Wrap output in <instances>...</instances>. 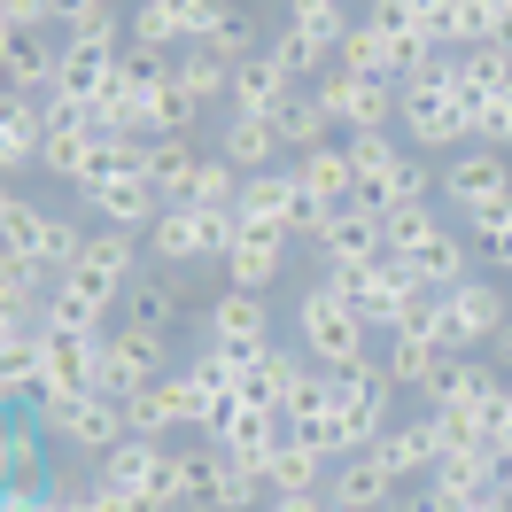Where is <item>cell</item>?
<instances>
[{"instance_id": "1", "label": "cell", "mask_w": 512, "mask_h": 512, "mask_svg": "<svg viewBox=\"0 0 512 512\" xmlns=\"http://www.w3.org/2000/svg\"><path fill=\"white\" fill-rule=\"evenodd\" d=\"M373 319L365 311H350L342 295L326 288H303V303H295V350L311 357L319 373H350V365H373Z\"/></svg>"}, {"instance_id": "2", "label": "cell", "mask_w": 512, "mask_h": 512, "mask_svg": "<svg viewBox=\"0 0 512 512\" xmlns=\"http://www.w3.org/2000/svg\"><path fill=\"white\" fill-rule=\"evenodd\" d=\"M512 326V303H505V288L497 280H458L450 295H427V311H419V334H435L450 357H481L497 334Z\"/></svg>"}, {"instance_id": "3", "label": "cell", "mask_w": 512, "mask_h": 512, "mask_svg": "<svg viewBox=\"0 0 512 512\" xmlns=\"http://www.w3.org/2000/svg\"><path fill=\"white\" fill-rule=\"evenodd\" d=\"M396 132L412 140L419 156H427V148H435V156H458V148H474V109H466V94H458V78H450V55L427 70V78H412V86H404Z\"/></svg>"}, {"instance_id": "4", "label": "cell", "mask_w": 512, "mask_h": 512, "mask_svg": "<svg viewBox=\"0 0 512 512\" xmlns=\"http://www.w3.org/2000/svg\"><path fill=\"white\" fill-rule=\"evenodd\" d=\"M326 427H334L342 458H350V450H373L388 427H396V388H388L381 365H350V373H326Z\"/></svg>"}, {"instance_id": "5", "label": "cell", "mask_w": 512, "mask_h": 512, "mask_svg": "<svg viewBox=\"0 0 512 512\" xmlns=\"http://www.w3.org/2000/svg\"><path fill=\"white\" fill-rule=\"evenodd\" d=\"M241 241V218L233 210H194V202H171L156 225H148V256L163 272H202V264H225Z\"/></svg>"}, {"instance_id": "6", "label": "cell", "mask_w": 512, "mask_h": 512, "mask_svg": "<svg viewBox=\"0 0 512 512\" xmlns=\"http://www.w3.org/2000/svg\"><path fill=\"white\" fill-rule=\"evenodd\" d=\"M32 419H39V435H47V443L78 450L86 466H94V458H109V450L132 435L125 396H109V388H94V396H47Z\"/></svg>"}, {"instance_id": "7", "label": "cell", "mask_w": 512, "mask_h": 512, "mask_svg": "<svg viewBox=\"0 0 512 512\" xmlns=\"http://www.w3.org/2000/svg\"><path fill=\"white\" fill-rule=\"evenodd\" d=\"M233 218H241V233H280V241H311L326 225V210L303 194V179H295V163H280V171H256V179H241V202H233Z\"/></svg>"}, {"instance_id": "8", "label": "cell", "mask_w": 512, "mask_h": 512, "mask_svg": "<svg viewBox=\"0 0 512 512\" xmlns=\"http://www.w3.org/2000/svg\"><path fill=\"white\" fill-rule=\"evenodd\" d=\"M435 194H443V210H458V225L481 218V210H505L512 202V156L505 148H458V156H443V171H435Z\"/></svg>"}, {"instance_id": "9", "label": "cell", "mask_w": 512, "mask_h": 512, "mask_svg": "<svg viewBox=\"0 0 512 512\" xmlns=\"http://www.w3.org/2000/svg\"><path fill=\"white\" fill-rule=\"evenodd\" d=\"M319 109L334 117V132H396V109H404V86L396 78H350V70H326L319 86Z\"/></svg>"}, {"instance_id": "10", "label": "cell", "mask_w": 512, "mask_h": 512, "mask_svg": "<svg viewBox=\"0 0 512 512\" xmlns=\"http://www.w3.org/2000/svg\"><path fill=\"white\" fill-rule=\"evenodd\" d=\"M365 24H373V39H381L388 78H396V86H412V78H427V70L443 63V47H435V32H427L419 0H373Z\"/></svg>"}, {"instance_id": "11", "label": "cell", "mask_w": 512, "mask_h": 512, "mask_svg": "<svg viewBox=\"0 0 512 512\" xmlns=\"http://www.w3.org/2000/svg\"><path fill=\"white\" fill-rule=\"evenodd\" d=\"M202 334H210V350H218V357H233V365L249 373L256 357L272 350V334H280V326H272V303H264V295H249V288H225L218 303H210Z\"/></svg>"}, {"instance_id": "12", "label": "cell", "mask_w": 512, "mask_h": 512, "mask_svg": "<svg viewBox=\"0 0 512 512\" xmlns=\"http://www.w3.org/2000/svg\"><path fill=\"white\" fill-rule=\"evenodd\" d=\"M163 373H179L171 365V334H140V326H109L101 334V388L109 396H140Z\"/></svg>"}, {"instance_id": "13", "label": "cell", "mask_w": 512, "mask_h": 512, "mask_svg": "<svg viewBox=\"0 0 512 512\" xmlns=\"http://www.w3.org/2000/svg\"><path fill=\"white\" fill-rule=\"evenodd\" d=\"M117 303H125V288H109V280H94V272H63V280H47L39 326H55V334H109Z\"/></svg>"}, {"instance_id": "14", "label": "cell", "mask_w": 512, "mask_h": 512, "mask_svg": "<svg viewBox=\"0 0 512 512\" xmlns=\"http://www.w3.org/2000/svg\"><path fill=\"white\" fill-rule=\"evenodd\" d=\"M194 412H202V388H194V373H187V365H179V373H163L156 388L125 396L132 435H148V443H171L179 427H194Z\"/></svg>"}, {"instance_id": "15", "label": "cell", "mask_w": 512, "mask_h": 512, "mask_svg": "<svg viewBox=\"0 0 512 512\" xmlns=\"http://www.w3.org/2000/svg\"><path fill=\"white\" fill-rule=\"evenodd\" d=\"M326 505L334 512H404V489H396V474H388L373 450H350L326 474Z\"/></svg>"}, {"instance_id": "16", "label": "cell", "mask_w": 512, "mask_h": 512, "mask_svg": "<svg viewBox=\"0 0 512 512\" xmlns=\"http://www.w3.org/2000/svg\"><path fill=\"white\" fill-rule=\"evenodd\" d=\"M396 264H404V272H412L427 295H450L458 280H474V264H481V256H474V233L450 218V225H435V233H427L412 256H396Z\"/></svg>"}, {"instance_id": "17", "label": "cell", "mask_w": 512, "mask_h": 512, "mask_svg": "<svg viewBox=\"0 0 512 512\" xmlns=\"http://www.w3.org/2000/svg\"><path fill=\"white\" fill-rule=\"evenodd\" d=\"M388 373V388L396 396H435V381H443L450 350L435 342V334H419V326H404V334H381V357H373Z\"/></svg>"}, {"instance_id": "18", "label": "cell", "mask_w": 512, "mask_h": 512, "mask_svg": "<svg viewBox=\"0 0 512 512\" xmlns=\"http://www.w3.org/2000/svg\"><path fill=\"white\" fill-rule=\"evenodd\" d=\"M295 94H303V86L288 78V63H280L272 47H256L249 63H233V94H225V117H280Z\"/></svg>"}, {"instance_id": "19", "label": "cell", "mask_w": 512, "mask_h": 512, "mask_svg": "<svg viewBox=\"0 0 512 512\" xmlns=\"http://www.w3.org/2000/svg\"><path fill=\"white\" fill-rule=\"evenodd\" d=\"M78 202L94 210V225H125V233H148L171 210L156 194V179H94V187H78Z\"/></svg>"}, {"instance_id": "20", "label": "cell", "mask_w": 512, "mask_h": 512, "mask_svg": "<svg viewBox=\"0 0 512 512\" xmlns=\"http://www.w3.org/2000/svg\"><path fill=\"white\" fill-rule=\"evenodd\" d=\"M373 458L396 474V489H412V481L427 489V481H435V466H443V443H435V427H427V412H419V419H396L381 443H373Z\"/></svg>"}, {"instance_id": "21", "label": "cell", "mask_w": 512, "mask_h": 512, "mask_svg": "<svg viewBox=\"0 0 512 512\" xmlns=\"http://www.w3.org/2000/svg\"><path fill=\"white\" fill-rule=\"evenodd\" d=\"M55 55H63V32H0V78L8 94H47L55 86Z\"/></svg>"}, {"instance_id": "22", "label": "cell", "mask_w": 512, "mask_h": 512, "mask_svg": "<svg viewBox=\"0 0 512 512\" xmlns=\"http://www.w3.org/2000/svg\"><path fill=\"white\" fill-rule=\"evenodd\" d=\"M505 388H512V381L497 373V365H489V357H450L427 404H458V412H481L489 427H497V404H505Z\"/></svg>"}, {"instance_id": "23", "label": "cell", "mask_w": 512, "mask_h": 512, "mask_svg": "<svg viewBox=\"0 0 512 512\" xmlns=\"http://www.w3.org/2000/svg\"><path fill=\"white\" fill-rule=\"evenodd\" d=\"M311 249L326 256V264H373V256H388V233H381V218L373 210H326V225L311 233Z\"/></svg>"}, {"instance_id": "24", "label": "cell", "mask_w": 512, "mask_h": 512, "mask_svg": "<svg viewBox=\"0 0 512 512\" xmlns=\"http://www.w3.org/2000/svg\"><path fill=\"white\" fill-rule=\"evenodd\" d=\"M163 450H171V443L125 435L109 458H94V481H101V489H125V497H156V489H163ZM156 505H163V497H156Z\"/></svg>"}, {"instance_id": "25", "label": "cell", "mask_w": 512, "mask_h": 512, "mask_svg": "<svg viewBox=\"0 0 512 512\" xmlns=\"http://www.w3.org/2000/svg\"><path fill=\"white\" fill-rule=\"evenodd\" d=\"M280 148H288L280 117H225V125H218V156L233 163L241 179H256V171H280Z\"/></svg>"}, {"instance_id": "26", "label": "cell", "mask_w": 512, "mask_h": 512, "mask_svg": "<svg viewBox=\"0 0 512 512\" xmlns=\"http://www.w3.org/2000/svg\"><path fill=\"white\" fill-rule=\"evenodd\" d=\"M179 311H187V295H179V272H140L125 288V303H117V326H140V334H171L179 326Z\"/></svg>"}, {"instance_id": "27", "label": "cell", "mask_w": 512, "mask_h": 512, "mask_svg": "<svg viewBox=\"0 0 512 512\" xmlns=\"http://www.w3.org/2000/svg\"><path fill=\"white\" fill-rule=\"evenodd\" d=\"M94 388H101V334L47 326V396H94Z\"/></svg>"}, {"instance_id": "28", "label": "cell", "mask_w": 512, "mask_h": 512, "mask_svg": "<svg viewBox=\"0 0 512 512\" xmlns=\"http://www.w3.org/2000/svg\"><path fill=\"white\" fill-rule=\"evenodd\" d=\"M280 443H288V419L272 412V404H249V396H241V412L225 419V435H218L225 458H241V466H256V474H264V458H272Z\"/></svg>"}, {"instance_id": "29", "label": "cell", "mask_w": 512, "mask_h": 512, "mask_svg": "<svg viewBox=\"0 0 512 512\" xmlns=\"http://www.w3.org/2000/svg\"><path fill=\"white\" fill-rule=\"evenodd\" d=\"M450 78H458V94L466 109L489 94H512V39H481V47H458L450 55Z\"/></svg>"}, {"instance_id": "30", "label": "cell", "mask_w": 512, "mask_h": 512, "mask_svg": "<svg viewBox=\"0 0 512 512\" xmlns=\"http://www.w3.org/2000/svg\"><path fill=\"white\" fill-rule=\"evenodd\" d=\"M295 179H303V194H311L319 210H350V202H357V163H350L342 140H334V148H311V156H295Z\"/></svg>"}, {"instance_id": "31", "label": "cell", "mask_w": 512, "mask_h": 512, "mask_svg": "<svg viewBox=\"0 0 512 512\" xmlns=\"http://www.w3.org/2000/svg\"><path fill=\"white\" fill-rule=\"evenodd\" d=\"M288 249L295 241H280V233H241L233 241V256H225L218 272H225V288H249V295H264L280 272H288Z\"/></svg>"}, {"instance_id": "32", "label": "cell", "mask_w": 512, "mask_h": 512, "mask_svg": "<svg viewBox=\"0 0 512 512\" xmlns=\"http://www.w3.org/2000/svg\"><path fill=\"white\" fill-rule=\"evenodd\" d=\"M311 373H319V365H311L303 350H280V342H272V350H264V357L249 365L241 396H249V404H272V412H280V404H288V396H295L303 381H311Z\"/></svg>"}, {"instance_id": "33", "label": "cell", "mask_w": 512, "mask_h": 512, "mask_svg": "<svg viewBox=\"0 0 512 512\" xmlns=\"http://www.w3.org/2000/svg\"><path fill=\"white\" fill-rule=\"evenodd\" d=\"M78 272H94V280H109V288H132V280H140V233H125V225H94Z\"/></svg>"}, {"instance_id": "34", "label": "cell", "mask_w": 512, "mask_h": 512, "mask_svg": "<svg viewBox=\"0 0 512 512\" xmlns=\"http://www.w3.org/2000/svg\"><path fill=\"white\" fill-rule=\"evenodd\" d=\"M497 466H505V450H497V443H481V450H450L443 466H435V489H450V497L481 505V497H497Z\"/></svg>"}, {"instance_id": "35", "label": "cell", "mask_w": 512, "mask_h": 512, "mask_svg": "<svg viewBox=\"0 0 512 512\" xmlns=\"http://www.w3.org/2000/svg\"><path fill=\"white\" fill-rule=\"evenodd\" d=\"M39 148H47L39 101H32V94H8V101H0V163H8V171H32Z\"/></svg>"}, {"instance_id": "36", "label": "cell", "mask_w": 512, "mask_h": 512, "mask_svg": "<svg viewBox=\"0 0 512 512\" xmlns=\"http://www.w3.org/2000/svg\"><path fill=\"white\" fill-rule=\"evenodd\" d=\"M326 474H334V458H319V450H303V443H280L264 458V489L272 497H311V489H326Z\"/></svg>"}, {"instance_id": "37", "label": "cell", "mask_w": 512, "mask_h": 512, "mask_svg": "<svg viewBox=\"0 0 512 512\" xmlns=\"http://www.w3.org/2000/svg\"><path fill=\"white\" fill-rule=\"evenodd\" d=\"M171 78H179V86H187V94L202 101V109L233 94V63H225L218 47H179V63H171Z\"/></svg>"}, {"instance_id": "38", "label": "cell", "mask_w": 512, "mask_h": 512, "mask_svg": "<svg viewBox=\"0 0 512 512\" xmlns=\"http://www.w3.org/2000/svg\"><path fill=\"white\" fill-rule=\"evenodd\" d=\"M194 125H202V101H194L179 78L148 86V132H156V140H194Z\"/></svg>"}, {"instance_id": "39", "label": "cell", "mask_w": 512, "mask_h": 512, "mask_svg": "<svg viewBox=\"0 0 512 512\" xmlns=\"http://www.w3.org/2000/svg\"><path fill=\"white\" fill-rule=\"evenodd\" d=\"M202 140H156V163H148V179H156L163 202H187L194 194V171H202Z\"/></svg>"}, {"instance_id": "40", "label": "cell", "mask_w": 512, "mask_h": 512, "mask_svg": "<svg viewBox=\"0 0 512 512\" xmlns=\"http://www.w3.org/2000/svg\"><path fill=\"white\" fill-rule=\"evenodd\" d=\"M86 241H94V225H78L70 218V210H55V218H47V233H39V272H47V280H63V272H78V256H86Z\"/></svg>"}, {"instance_id": "41", "label": "cell", "mask_w": 512, "mask_h": 512, "mask_svg": "<svg viewBox=\"0 0 512 512\" xmlns=\"http://www.w3.org/2000/svg\"><path fill=\"white\" fill-rule=\"evenodd\" d=\"M39 419L32 412H8V435H0V466H8V489H39Z\"/></svg>"}, {"instance_id": "42", "label": "cell", "mask_w": 512, "mask_h": 512, "mask_svg": "<svg viewBox=\"0 0 512 512\" xmlns=\"http://www.w3.org/2000/svg\"><path fill=\"white\" fill-rule=\"evenodd\" d=\"M280 132H288L295 156H311V148H334V117L319 109V94H311V86H303V94L280 109Z\"/></svg>"}, {"instance_id": "43", "label": "cell", "mask_w": 512, "mask_h": 512, "mask_svg": "<svg viewBox=\"0 0 512 512\" xmlns=\"http://www.w3.org/2000/svg\"><path fill=\"white\" fill-rule=\"evenodd\" d=\"M125 39H132V47H148V55H179V47H187L179 16H171L163 0H140V8H132V16H125Z\"/></svg>"}, {"instance_id": "44", "label": "cell", "mask_w": 512, "mask_h": 512, "mask_svg": "<svg viewBox=\"0 0 512 512\" xmlns=\"http://www.w3.org/2000/svg\"><path fill=\"white\" fill-rule=\"evenodd\" d=\"M435 225H450V210H435V194H427V202H404V210H388V218H381V233H388V256H412L419 241L435 233Z\"/></svg>"}, {"instance_id": "45", "label": "cell", "mask_w": 512, "mask_h": 512, "mask_svg": "<svg viewBox=\"0 0 512 512\" xmlns=\"http://www.w3.org/2000/svg\"><path fill=\"white\" fill-rule=\"evenodd\" d=\"M47 218H55V210H39L32 194H8V202H0V233H8V256H32V249H39V233H47Z\"/></svg>"}, {"instance_id": "46", "label": "cell", "mask_w": 512, "mask_h": 512, "mask_svg": "<svg viewBox=\"0 0 512 512\" xmlns=\"http://www.w3.org/2000/svg\"><path fill=\"white\" fill-rule=\"evenodd\" d=\"M427 427H435L443 458H450V450H481V443H489V419H481V412H458V404H427Z\"/></svg>"}, {"instance_id": "47", "label": "cell", "mask_w": 512, "mask_h": 512, "mask_svg": "<svg viewBox=\"0 0 512 512\" xmlns=\"http://www.w3.org/2000/svg\"><path fill=\"white\" fill-rule=\"evenodd\" d=\"M466 233H474V256L489 264V272H512V202H505V210L466 218Z\"/></svg>"}, {"instance_id": "48", "label": "cell", "mask_w": 512, "mask_h": 512, "mask_svg": "<svg viewBox=\"0 0 512 512\" xmlns=\"http://www.w3.org/2000/svg\"><path fill=\"white\" fill-rule=\"evenodd\" d=\"M187 202H194V210H233V202H241V171L210 148V156H202V171H194V194H187Z\"/></svg>"}, {"instance_id": "49", "label": "cell", "mask_w": 512, "mask_h": 512, "mask_svg": "<svg viewBox=\"0 0 512 512\" xmlns=\"http://www.w3.org/2000/svg\"><path fill=\"white\" fill-rule=\"evenodd\" d=\"M288 24H303L311 39H326V47H342V32H350V0H288Z\"/></svg>"}, {"instance_id": "50", "label": "cell", "mask_w": 512, "mask_h": 512, "mask_svg": "<svg viewBox=\"0 0 512 512\" xmlns=\"http://www.w3.org/2000/svg\"><path fill=\"white\" fill-rule=\"evenodd\" d=\"M334 70H350V78H388V55H381V39H373L365 16L342 32V63H334Z\"/></svg>"}, {"instance_id": "51", "label": "cell", "mask_w": 512, "mask_h": 512, "mask_svg": "<svg viewBox=\"0 0 512 512\" xmlns=\"http://www.w3.org/2000/svg\"><path fill=\"white\" fill-rule=\"evenodd\" d=\"M342 148H350L357 179H365V171H381V163H396V156H404V148H412V140H404V132H350Z\"/></svg>"}, {"instance_id": "52", "label": "cell", "mask_w": 512, "mask_h": 512, "mask_svg": "<svg viewBox=\"0 0 512 512\" xmlns=\"http://www.w3.org/2000/svg\"><path fill=\"white\" fill-rule=\"evenodd\" d=\"M474 140H481V148H505V156H512V94L474 101Z\"/></svg>"}, {"instance_id": "53", "label": "cell", "mask_w": 512, "mask_h": 512, "mask_svg": "<svg viewBox=\"0 0 512 512\" xmlns=\"http://www.w3.org/2000/svg\"><path fill=\"white\" fill-rule=\"evenodd\" d=\"M55 0H0V32H47Z\"/></svg>"}, {"instance_id": "54", "label": "cell", "mask_w": 512, "mask_h": 512, "mask_svg": "<svg viewBox=\"0 0 512 512\" xmlns=\"http://www.w3.org/2000/svg\"><path fill=\"white\" fill-rule=\"evenodd\" d=\"M94 16H117V0H55V24H63V32L94 24Z\"/></svg>"}, {"instance_id": "55", "label": "cell", "mask_w": 512, "mask_h": 512, "mask_svg": "<svg viewBox=\"0 0 512 512\" xmlns=\"http://www.w3.org/2000/svg\"><path fill=\"white\" fill-rule=\"evenodd\" d=\"M404 512H474V505H466V497H450V489H435V481H427L419 497H404Z\"/></svg>"}, {"instance_id": "56", "label": "cell", "mask_w": 512, "mask_h": 512, "mask_svg": "<svg viewBox=\"0 0 512 512\" xmlns=\"http://www.w3.org/2000/svg\"><path fill=\"white\" fill-rule=\"evenodd\" d=\"M264 512H334V505H326V489H311V497H272Z\"/></svg>"}, {"instance_id": "57", "label": "cell", "mask_w": 512, "mask_h": 512, "mask_svg": "<svg viewBox=\"0 0 512 512\" xmlns=\"http://www.w3.org/2000/svg\"><path fill=\"white\" fill-rule=\"evenodd\" d=\"M47 505V489H0V512H39Z\"/></svg>"}, {"instance_id": "58", "label": "cell", "mask_w": 512, "mask_h": 512, "mask_svg": "<svg viewBox=\"0 0 512 512\" xmlns=\"http://www.w3.org/2000/svg\"><path fill=\"white\" fill-rule=\"evenodd\" d=\"M489 443L512 458V388H505V404H497V427H489Z\"/></svg>"}, {"instance_id": "59", "label": "cell", "mask_w": 512, "mask_h": 512, "mask_svg": "<svg viewBox=\"0 0 512 512\" xmlns=\"http://www.w3.org/2000/svg\"><path fill=\"white\" fill-rule=\"evenodd\" d=\"M497 497H505V505H512V458H505V466H497Z\"/></svg>"}, {"instance_id": "60", "label": "cell", "mask_w": 512, "mask_h": 512, "mask_svg": "<svg viewBox=\"0 0 512 512\" xmlns=\"http://www.w3.org/2000/svg\"><path fill=\"white\" fill-rule=\"evenodd\" d=\"M474 512H512V505H505V497H481V505H474Z\"/></svg>"}, {"instance_id": "61", "label": "cell", "mask_w": 512, "mask_h": 512, "mask_svg": "<svg viewBox=\"0 0 512 512\" xmlns=\"http://www.w3.org/2000/svg\"><path fill=\"white\" fill-rule=\"evenodd\" d=\"M505 39H512V24H505Z\"/></svg>"}]
</instances>
